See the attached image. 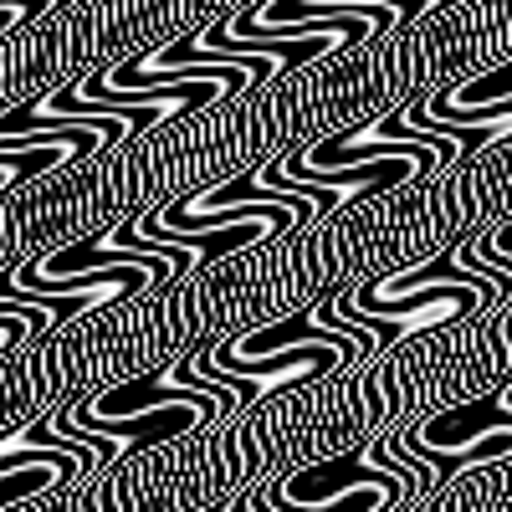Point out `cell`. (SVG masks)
Listing matches in <instances>:
<instances>
[{
	"label": "cell",
	"instance_id": "1",
	"mask_svg": "<svg viewBox=\"0 0 512 512\" xmlns=\"http://www.w3.org/2000/svg\"><path fill=\"white\" fill-rule=\"evenodd\" d=\"M236 415L231 400L195 390V384H180L175 369H154V374H134V379H118L108 390L88 395V400H72L62 410H52V431L57 436H113L123 441V451H149V446H169L190 431H200L205 420H221Z\"/></svg>",
	"mask_w": 512,
	"mask_h": 512
},
{
	"label": "cell",
	"instance_id": "3",
	"mask_svg": "<svg viewBox=\"0 0 512 512\" xmlns=\"http://www.w3.org/2000/svg\"><path fill=\"white\" fill-rule=\"evenodd\" d=\"M395 441L431 461L441 482L456 472H482V466L512 461V400H507V390H497L482 400L451 405L431 420L410 425V431H400Z\"/></svg>",
	"mask_w": 512,
	"mask_h": 512
},
{
	"label": "cell",
	"instance_id": "4",
	"mask_svg": "<svg viewBox=\"0 0 512 512\" xmlns=\"http://www.w3.org/2000/svg\"><path fill=\"white\" fill-rule=\"evenodd\" d=\"M482 308H497V297L487 287H461V282H441V287H420L410 297H395V303H379L364 287L359 292H333V313L349 318L359 328H369L384 344H400L410 333H436L451 323H466Z\"/></svg>",
	"mask_w": 512,
	"mask_h": 512
},
{
	"label": "cell",
	"instance_id": "2",
	"mask_svg": "<svg viewBox=\"0 0 512 512\" xmlns=\"http://www.w3.org/2000/svg\"><path fill=\"white\" fill-rule=\"evenodd\" d=\"M400 497H415V482L395 472L374 446L354 456L313 461L277 477L262 492H246L256 512H390Z\"/></svg>",
	"mask_w": 512,
	"mask_h": 512
},
{
	"label": "cell",
	"instance_id": "5",
	"mask_svg": "<svg viewBox=\"0 0 512 512\" xmlns=\"http://www.w3.org/2000/svg\"><path fill=\"white\" fill-rule=\"evenodd\" d=\"M205 512H231V507H205Z\"/></svg>",
	"mask_w": 512,
	"mask_h": 512
}]
</instances>
